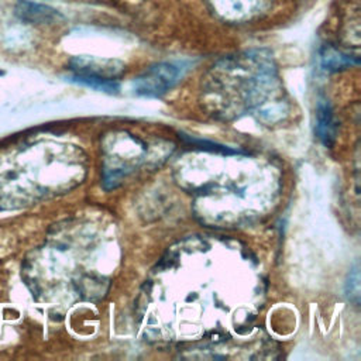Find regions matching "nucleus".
Segmentation results:
<instances>
[{
  "instance_id": "obj_1",
  "label": "nucleus",
  "mask_w": 361,
  "mask_h": 361,
  "mask_svg": "<svg viewBox=\"0 0 361 361\" xmlns=\"http://www.w3.org/2000/svg\"><path fill=\"white\" fill-rule=\"evenodd\" d=\"M179 68L169 62L155 63L134 79V92L138 96L159 97L165 94L179 79Z\"/></svg>"
},
{
  "instance_id": "obj_2",
  "label": "nucleus",
  "mask_w": 361,
  "mask_h": 361,
  "mask_svg": "<svg viewBox=\"0 0 361 361\" xmlns=\"http://www.w3.org/2000/svg\"><path fill=\"white\" fill-rule=\"evenodd\" d=\"M209 3L220 18L231 23L252 20L271 7V0H209Z\"/></svg>"
},
{
  "instance_id": "obj_3",
  "label": "nucleus",
  "mask_w": 361,
  "mask_h": 361,
  "mask_svg": "<svg viewBox=\"0 0 361 361\" xmlns=\"http://www.w3.org/2000/svg\"><path fill=\"white\" fill-rule=\"evenodd\" d=\"M71 71L75 76H92L116 80V78L124 71V65L117 59L75 56L71 59Z\"/></svg>"
},
{
  "instance_id": "obj_4",
  "label": "nucleus",
  "mask_w": 361,
  "mask_h": 361,
  "mask_svg": "<svg viewBox=\"0 0 361 361\" xmlns=\"http://www.w3.org/2000/svg\"><path fill=\"white\" fill-rule=\"evenodd\" d=\"M17 14L21 20L28 23H55L62 18V16L55 10L44 4L31 3V1H20L17 4Z\"/></svg>"
},
{
  "instance_id": "obj_5",
  "label": "nucleus",
  "mask_w": 361,
  "mask_h": 361,
  "mask_svg": "<svg viewBox=\"0 0 361 361\" xmlns=\"http://www.w3.org/2000/svg\"><path fill=\"white\" fill-rule=\"evenodd\" d=\"M316 135L323 145L331 147L336 140V121L327 102H319L316 113Z\"/></svg>"
},
{
  "instance_id": "obj_6",
  "label": "nucleus",
  "mask_w": 361,
  "mask_h": 361,
  "mask_svg": "<svg viewBox=\"0 0 361 361\" xmlns=\"http://www.w3.org/2000/svg\"><path fill=\"white\" fill-rule=\"evenodd\" d=\"M72 80L76 83H80L83 86L92 87L99 92L106 93H117L120 86L114 79H102V78H92V76H75L72 75Z\"/></svg>"
},
{
  "instance_id": "obj_7",
  "label": "nucleus",
  "mask_w": 361,
  "mask_h": 361,
  "mask_svg": "<svg viewBox=\"0 0 361 361\" xmlns=\"http://www.w3.org/2000/svg\"><path fill=\"white\" fill-rule=\"evenodd\" d=\"M322 62L326 69H338L351 65L353 59L351 56H347L337 49H327L322 56Z\"/></svg>"
},
{
  "instance_id": "obj_8",
  "label": "nucleus",
  "mask_w": 361,
  "mask_h": 361,
  "mask_svg": "<svg viewBox=\"0 0 361 361\" xmlns=\"http://www.w3.org/2000/svg\"><path fill=\"white\" fill-rule=\"evenodd\" d=\"M345 295L348 300H351L354 305L360 303V274L357 267L353 271H350V275L345 283Z\"/></svg>"
}]
</instances>
